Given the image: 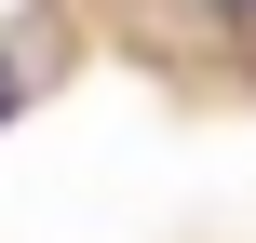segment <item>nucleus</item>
Listing matches in <instances>:
<instances>
[{
  "label": "nucleus",
  "instance_id": "nucleus-1",
  "mask_svg": "<svg viewBox=\"0 0 256 243\" xmlns=\"http://www.w3.org/2000/svg\"><path fill=\"white\" fill-rule=\"evenodd\" d=\"M230 14H256V0H230Z\"/></svg>",
  "mask_w": 256,
  "mask_h": 243
}]
</instances>
